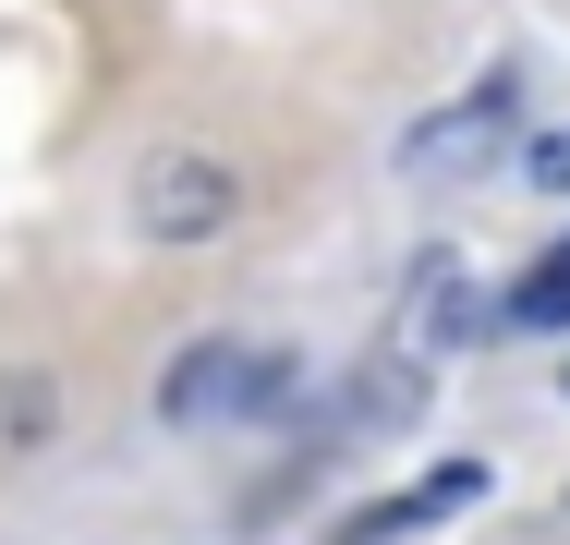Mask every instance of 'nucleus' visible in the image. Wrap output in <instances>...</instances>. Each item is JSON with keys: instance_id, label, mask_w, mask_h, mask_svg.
Wrapping results in <instances>:
<instances>
[{"instance_id": "0eeeda50", "label": "nucleus", "mask_w": 570, "mask_h": 545, "mask_svg": "<svg viewBox=\"0 0 570 545\" xmlns=\"http://www.w3.org/2000/svg\"><path fill=\"white\" fill-rule=\"evenodd\" d=\"M522 182H547V195H570V121L547 133V146H534V158H522Z\"/></svg>"}, {"instance_id": "7ed1b4c3", "label": "nucleus", "mask_w": 570, "mask_h": 545, "mask_svg": "<svg viewBox=\"0 0 570 545\" xmlns=\"http://www.w3.org/2000/svg\"><path fill=\"white\" fill-rule=\"evenodd\" d=\"M510 121H522V86H510V73H485L473 98L425 109V121L401 133V170H413V182H461V170H498V158H510Z\"/></svg>"}, {"instance_id": "f03ea898", "label": "nucleus", "mask_w": 570, "mask_h": 545, "mask_svg": "<svg viewBox=\"0 0 570 545\" xmlns=\"http://www.w3.org/2000/svg\"><path fill=\"white\" fill-rule=\"evenodd\" d=\"M230 207H243V182H230V158H207V146H158L134 170V230L146 242H219Z\"/></svg>"}, {"instance_id": "39448f33", "label": "nucleus", "mask_w": 570, "mask_h": 545, "mask_svg": "<svg viewBox=\"0 0 570 545\" xmlns=\"http://www.w3.org/2000/svg\"><path fill=\"white\" fill-rule=\"evenodd\" d=\"M461 327H485V304L461 291V255H425V267H413V304H401V364L450 351Z\"/></svg>"}, {"instance_id": "20e7f679", "label": "nucleus", "mask_w": 570, "mask_h": 545, "mask_svg": "<svg viewBox=\"0 0 570 545\" xmlns=\"http://www.w3.org/2000/svg\"><path fill=\"white\" fill-rule=\"evenodd\" d=\"M485 497V460H438L425 485H401V497H376L364 522H341L328 545H389V534H425V522H450V509H473Z\"/></svg>"}, {"instance_id": "423d86ee", "label": "nucleus", "mask_w": 570, "mask_h": 545, "mask_svg": "<svg viewBox=\"0 0 570 545\" xmlns=\"http://www.w3.org/2000/svg\"><path fill=\"white\" fill-rule=\"evenodd\" d=\"M510 327H570V242H547V255L522 267V291H510Z\"/></svg>"}, {"instance_id": "f257e3e1", "label": "nucleus", "mask_w": 570, "mask_h": 545, "mask_svg": "<svg viewBox=\"0 0 570 545\" xmlns=\"http://www.w3.org/2000/svg\"><path fill=\"white\" fill-rule=\"evenodd\" d=\"M292 388H304L292 351H267V339H195V351H170L158 413H170V425H255V413H279Z\"/></svg>"}]
</instances>
